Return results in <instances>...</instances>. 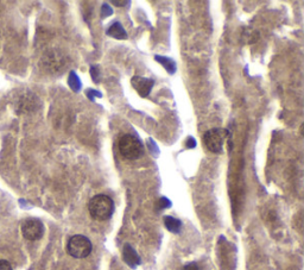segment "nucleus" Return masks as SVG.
Masks as SVG:
<instances>
[{"instance_id": "f03ea898", "label": "nucleus", "mask_w": 304, "mask_h": 270, "mask_svg": "<svg viewBox=\"0 0 304 270\" xmlns=\"http://www.w3.org/2000/svg\"><path fill=\"white\" fill-rule=\"evenodd\" d=\"M120 154L128 160H137L144 152L142 142L133 135H124L119 139Z\"/></svg>"}, {"instance_id": "9d476101", "label": "nucleus", "mask_w": 304, "mask_h": 270, "mask_svg": "<svg viewBox=\"0 0 304 270\" xmlns=\"http://www.w3.org/2000/svg\"><path fill=\"white\" fill-rule=\"evenodd\" d=\"M0 270H14V269H12L11 264H10L8 261H4V259H2V261H0Z\"/></svg>"}, {"instance_id": "7ed1b4c3", "label": "nucleus", "mask_w": 304, "mask_h": 270, "mask_svg": "<svg viewBox=\"0 0 304 270\" xmlns=\"http://www.w3.org/2000/svg\"><path fill=\"white\" fill-rule=\"evenodd\" d=\"M93 245L87 237L82 234H75L66 244V251L74 258H86L90 255Z\"/></svg>"}, {"instance_id": "f257e3e1", "label": "nucleus", "mask_w": 304, "mask_h": 270, "mask_svg": "<svg viewBox=\"0 0 304 270\" xmlns=\"http://www.w3.org/2000/svg\"><path fill=\"white\" fill-rule=\"evenodd\" d=\"M88 209H90L92 218L95 219V220H108L113 215L114 202L110 196L98 194L90 199V204H88Z\"/></svg>"}, {"instance_id": "9b49d317", "label": "nucleus", "mask_w": 304, "mask_h": 270, "mask_svg": "<svg viewBox=\"0 0 304 270\" xmlns=\"http://www.w3.org/2000/svg\"><path fill=\"white\" fill-rule=\"evenodd\" d=\"M182 270H200V268L196 263H188V264L183 266Z\"/></svg>"}, {"instance_id": "f8f14e48", "label": "nucleus", "mask_w": 304, "mask_h": 270, "mask_svg": "<svg viewBox=\"0 0 304 270\" xmlns=\"http://www.w3.org/2000/svg\"><path fill=\"white\" fill-rule=\"evenodd\" d=\"M114 5H125L128 4V2H113Z\"/></svg>"}, {"instance_id": "1a4fd4ad", "label": "nucleus", "mask_w": 304, "mask_h": 270, "mask_svg": "<svg viewBox=\"0 0 304 270\" xmlns=\"http://www.w3.org/2000/svg\"><path fill=\"white\" fill-rule=\"evenodd\" d=\"M107 34L110 36L119 38V40H122V38H128V35H126V31L124 30L122 24L120 23H113L110 25V28L107 30Z\"/></svg>"}, {"instance_id": "6e6552de", "label": "nucleus", "mask_w": 304, "mask_h": 270, "mask_svg": "<svg viewBox=\"0 0 304 270\" xmlns=\"http://www.w3.org/2000/svg\"><path fill=\"white\" fill-rule=\"evenodd\" d=\"M164 225L172 233H178L182 227V223L174 217H164Z\"/></svg>"}, {"instance_id": "20e7f679", "label": "nucleus", "mask_w": 304, "mask_h": 270, "mask_svg": "<svg viewBox=\"0 0 304 270\" xmlns=\"http://www.w3.org/2000/svg\"><path fill=\"white\" fill-rule=\"evenodd\" d=\"M228 136L227 130L212 129L204 133V142L209 151L214 154H220L224 149V143Z\"/></svg>"}, {"instance_id": "0eeeda50", "label": "nucleus", "mask_w": 304, "mask_h": 270, "mask_svg": "<svg viewBox=\"0 0 304 270\" xmlns=\"http://www.w3.org/2000/svg\"><path fill=\"white\" fill-rule=\"evenodd\" d=\"M122 258L131 268H136L140 263L138 253L136 252V250L130 244H125L122 247Z\"/></svg>"}, {"instance_id": "423d86ee", "label": "nucleus", "mask_w": 304, "mask_h": 270, "mask_svg": "<svg viewBox=\"0 0 304 270\" xmlns=\"http://www.w3.org/2000/svg\"><path fill=\"white\" fill-rule=\"evenodd\" d=\"M132 87L138 92L140 97H148L154 87V80L148 78H142V76H133L131 80Z\"/></svg>"}, {"instance_id": "39448f33", "label": "nucleus", "mask_w": 304, "mask_h": 270, "mask_svg": "<svg viewBox=\"0 0 304 270\" xmlns=\"http://www.w3.org/2000/svg\"><path fill=\"white\" fill-rule=\"evenodd\" d=\"M22 233L25 239L28 240H38L43 237L44 234V226L42 221L38 219H26L23 224H22Z\"/></svg>"}]
</instances>
